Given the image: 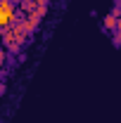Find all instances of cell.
<instances>
[{"mask_svg": "<svg viewBox=\"0 0 121 123\" xmlns=\"http://www.w3.org/2000/svg\"><path fill=\"white\" fill-rule=\"evenodd\" d=\"M116 24H119V19H116V14H107L105 17V29H116Z\"/></svg>", "mask_w": 121, "mask_h": 123, "instance_id": "cell-2", "label": "cell"}, {"mask_svg": "<svg viewBox=\"0 0 121 123\" xmlns=\"http://www.w3.org/2000/svg\"><path fill=\"white\" fill-rule=\"evenodd\" d=\"M12 17H14V2H2L0 5V24L2 26H10Z\"/></svg>", "mask_w": 121, "mask_h": 123, "instance_id": "cell-1", "label": "cell"}, {"mask_svg": "<svg viewBox=\"0 0 121 123\" xmlns=\"http://www.w3.org/2000/svg\"><path fill=\"white\" fill-rule=\"evenodd\" d=\"M12 2H14V5H24V0H12Z\"/></svg>", "mask_w": 121, "mask_h": 123, "instance_id": "cell-3", "label": "cell"}, {"mask_svg": "<svg viewBox=\"0 0 121 123\" xmlns=\"http://www.w3.org/2000/svg\"><path fill=\"white\" fill-rule=\"evenodd\" d=\"M119 5H121V0H119Z\"/></svg>", "mask_w": 121, "mask_h": 123, "instance_id": "cell-4", "label": "cell"}]
</instances>
